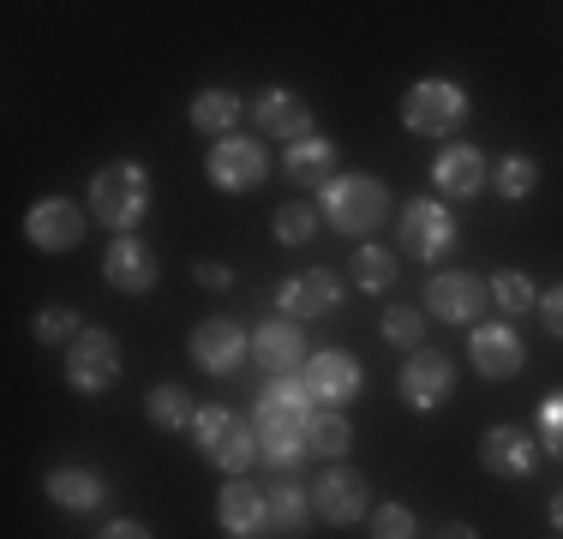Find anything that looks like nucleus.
Listing matches in <instances>:
<instances>
[{
	"label": "nucleus",
	"mask_w": 563,
	"mask_h": 539,
	"mask_svg": "<svg viewBox=\"0 0 563 539\" xmlns=\"http://www.w3.org/2000/svg\"><path fill=\"white\" fill-rule=\"evenodd\" d=\"M467 114H474V108H467V90L455 85V78H420V85L401 97V127L420 132V139H450Z\"/></svg>",
	"instance_id": "3"
},
{
	"label": "nucleus",
	"mask_w": 563,
	"mask_h": 539,
	"mask_svg": "<svg viewBox=\"0 0 563 539\" xmlns=\"http://www.w3.org/2000/svg\"><path fill=\"white\" fill-rule=\"evenodd\" d=\"M282 174H288L294 186H330L336 180V144L330 139H300V144H288V156H282Z\"/></svg>",
	"instance_id": "23"
},
{
	"label": "nucleus",
	"mask_w": 563,
	"mask_h": 539,
	"mask_svg": "<svg viewBox=\"0 0 563 539\" xmlns=\"http://www.w3.org/2000/svg\"><path fill=\"white\" fill-rule=\"evenodd\" d=\"M252 114H258V127L271 139H288V144L312 139V108H306V97H294V90H264Z\"/></svg>",
	"instance_id": "22"
},
{
	"label": "nucleus",
	"mask_w": 563,
	"mask_h": 539,
	"mask_svg": "<svg viewBox=\"0 0 563 539\" xmlns=\"http://www.w3.org/2000/svg\"><path fill=\"white\" fill-rule=\"evenodd\" d=\"M102 276H109V288H120V294H151L156 276H163V264H156V252L144 246L139 234H114V246L102 252Z\"/></svg>",
	"instance_id": "14"
},
{
	"label": "nucleus",
	"mask_w": 563,
	"mask_h": 539,
	"mask_svg": "<svg viewBox=\"0 0 563 539\" xmlns=\"http://www.w3.org/2000/svg\"><path fill=\"white\" fill-rule=\"evenodd\" d=\"M438 539H479V534H474V528H467V521H450V528H444V534H438Z\"/></svg>",
	"instance_id": "40"
},
{
	"label": "nucleus",
	"mask_w": 563,
	"mask_h": 539,
	"mask_svg": "<svg viewBox=\"0 0 563 539\" xmlns=\"http://www.w3.org/2000/svg\"><path fill=\"white\" fill-rule=\"evenodd\" d=\"M300 377H306V389H312V402H324V408H342V402L360 396V360L354 354H336V348L312 354Z\"/></svg>",
	"instance_id": "19"
},
{
	"label": "nucleus",
	"mask_w": 563,
	"mask_h": 539,
	"mask_svg": "<svg viewBox=\"0 0 563 539\" xmlns=\"http://www.w3.org/2000/svg\"><path fill=\"white\" fill-rule=\"evenodd\" d=\"M545 516H552V528L563 534V492H552V509H545Z\"/></svg>",
	"instance_id": "41"
},
{
	"label": "nucleus",
	"mask_w": 563,
	"mask_h": 539,
	"mask_svg": "<svg viewBox=\"0 0 563 539\" xmlns=\"http://www.w3.org/2000/svg\"><path fill=\"white\" fill-rule=\"evenodd\" d=\"M282 312L288 318H324V312H336L342 306V282L330 276V270H300V276H288L282 282Z\"/></svg>",
	"instance_id": "20"
},
{
	"label": "nucleus",
	"mask_w": 563,
	"mask_h": 539,
	"mask_svg": "<svg viewBox=\"0 0 563 539\" xmlns=\"http://www.w3.org/2000/svg\"><path fill=\"white\" fill-rule=\"evenodd\" d=\"M486 306H492V282H479L474 270H438L426 282V312L444 323H479Z\"/></svg>",
	"instance_id": "6"
},
{
	"label": "nucleus",
	"mask_w": 563,
	"mask_h": 539,
	"mask_svg": "<svg viewBox=\"0 0 563 539\" xmlns=\"http://www.w3.org/2000/svg\"><path fill=\"white\" fill-rule=\"evenodd\" d=\"M479 462L498 480H528L533 474V438L521 426H492L486 438H479Z\"/></svg>",
	"instance_id": "21"
},
{
	"label": "nucleus",
	"mask_w": 563,
	"mask_h": 539,
	"mask_svg": "<svg viewBox=\"0 0 563 539\" xmlns=\"http://www.w3.org/2000/svg\"><path fill=\"white\" fill-rule=\"evenodd\" d=\"M192 438H198V450H205V462H217L222 474H234V480L246 474L252 455H258V426H246L234 408H198Z\"/></svg>",
	"instance_id": "4"
},
{
	"label": "nucleus",
	"mask_w": 563,
	"mask_h": 539,
	"mask_svg": "<svg viewBox=\"0 0 563 539\" xmlns=\"http://www.w3.org/2000/svg\"><path fill=\"white\" fill-rule=\"evenodd\" d=\"M533 312H540V323H545V330H552L558 342H563V282L540 294V306H533Z\"/></svg>",
	"instance_id": "37"
},
{
	"label": "nucleus",
	"mask_w": 563,
	"mask_h": 539,
	"mask_svg": "<svg viewBox=\"0 0 563 539\" xmlns=\"http://www.w3.org/2000/svg\"><path fill=\"white\" fill-rule=\"evenodd\" d=\"M306 426H312V402H282L264 389L258 396V455L271 468H294L306 455Z\"/></svg>",
	"instance_id": "5"
},
{
	"label": "nucleus",
	"mask_w": 563,
	"mask_h": 539,
	"mask_svg": "<svg viewBox=\"0 0 563 539\" xmlns=\"http://www.w3.org/2000/svg\"><path fill=\"white\" fill-rule=\"evenodd\" d=\"M271 234L282 240V246H312V234H318V210H312V205H282V210H276V222H271Z\"/></svg>",
	"instance_id": "32"
},
{
	"label": "nucleus",
	"mask_w": 563,
	"mask_h": 539,
	"mask_svg": "<svg viewBox=\"0 0 563 539\" xmlns=\"http://www.w3.org/2000/svg\"><path fill=\"white\" fill-rule=\"evenodd\" d=\"M467 360H474L479 377H516L528 366V348H521L516 323H479L474 342H467Z\"/></svg>",
	"instance_id": "17"
},
{
	"label": "nucleus",
	"mask_w": 563,
	"mask_h": 539,
	"mask_svg": "<svg viewBox=\"0 0 563 539\" xmlns=\"http://www.w3.org/2000/svg\"><path fill=\"white\" fill-rule=\"evenodd\" d=\"M492 186H498V198L521 205V198H528L533 186H540V162L521 156V151H509V156H498V168H492Z\"/></svg>",
	"instance_id": "28"
},
{
	"label": "nucleus",
	"mask_w": 563,
	"mask_h": 539,
	"mask_svg": "<svg viewBox=\"0 0 563 539\" xmlns=\"http://www.w3.org/2000/svg\"><path fill=\"white\" fill-rule=\"evenodd\" d=\"M97 539H151V528H144V521H132V516H120V521H109Z\"/></svg>",
	"instance_id": "38"
},
{
	"label": "nucleus",
	"mask_w": 563,
	"mask_h": 539,
	"mask_svg": "<svg viewBox=\"0 0 563 539\" xmlns=\"http://www.w3.org/2000/svg\"><path fill=\"white\" fill-rule=\"evenodd\" d=\"M48 497H55L60 509H73V516H90V509H102V480L90 474V468H55V474H48V485H43Z\"/></svg>",
	"instance_id": "24"
},
{
	"label": "nucleus",
	"mask_w": 563,
	"mask_h": 539,
	"mask_svg": "<svg viewBox=\"0 0 563 539\" xmlns=\"http://www.w3.org/2000/svg\"><path fill=\"white\" fill-rule=\"evenodd\" d=\"M450 389H455V366L438 348L408 354V366H401V402H408L413 414H438L450 402Z\"/></svg>",
	"instance_id": "11"
},
{
	"label": "nucleus",
	"mask_w": 563,
	"mask_h": 539,
	"mask_svg": "<svg viewBox=\"0 0 563 539\" xmlns=\"http://www.w3.org/2000/svg\"><path fill=\"white\" fill-rule=\"evenodd\" d=\"M198 282L205 288H228V264H198Z\"/></svg>",
	"instance_id": "39"
},
{
	"label": "nucleus",
	"mask_w": 563,
	"mask_h": 539,
	"mask_svg": "<svg viewBox=\"0 0 563 539\" xmlns=\"http://www.w3.org/2000/svg\"><path fill=\"white\" fill-rule=\"evenodd\" d=\"M24 240L36 252H73L85 240V210L73 198H43V205H31V216H24Z\"/></svg>",
	"instance_id": "13"
},
{
	"label": "nucleus",
	"mask_w": 563,
	"mask_h": 539,
	"mask_svg": "<svg viewBox=\"0 0 563 539\" xmlns=\"http://www.w3.org/2000/svg\"><path fill=\"white\" fill-rule=\"evenodd\" d=\"M384 342L420 354V348H426V318L413 312V306H390V312H384Z\"/></svg>",
	"instance_id": "33"
},
{
	"label": "nucleus",
	"mask_w": 563,
	"mask_h": 539,
	"mask_svg": "<svg viewBox=\"0 0 563 539\" xmlns=\"http://www.w3.org/2000/svg\"><path fill=\"white\" fill-rule=\"evenodd\" d=\"M372 539H413V509L408 504H378L372 509Z\"/></svg>",
	"instance_id": "35"
},
{
	"label": "nucleus",
	"mask_w": 563,
	"mask_h": 539,
	"mask_svg": "<svg viewBox=\"0 0 563 539\" xmlns=\"http://www.w3.org/2000/svg\"><path fill=\"white\" fill-rule=\"evenodd\" d=\"M205 174L217 193H252V186H264V174H271V156H264L258 139H217L205 156Z\"/></svg>",
	"instance_id": "9"
},
{
	"label": "nucleus",
	"mask_w": 563,
	"mask_h": 539,
	"mask_svg": "<svg viewBox=\"0 0 563 539\" xmlns=\"http://www.w3.org/2000/svg\"><path fill=\"white\" fill-rule=\"evenodd\" d=\"M192 127L198 132H210V139H234V120H240V97L234 90H222V85H210V90H198L192 97Z\"/></svg>",
	"instance_id": "25"
},
{
	"label": "nucleus",
	"mask_w": 563,
	"mask_h": 539,
	"mask_svg": "<svg viewBox=\"0 0 563 539\" xmlns=\"http://www.w3.org/2000/svg\"><path fill=\"white\" fill-rule=\"evenodd\" d=\"M252 360H258V366L271 372V377L306 372V336H300V323H294V318L258 323V330H252Z\"/></svg>",
	"instance_id": "16"
},
{
	"label": "nucleus",
	"mask_w": 563,
	"mask_h": 539,
	"mask_svg": "<svg viewBox=\"0 0 563 539\" xmlns=\"http://www.w3.org/2000/svg\"><path fill=\"white\" fill-rule=\"evenodd\" d=\"M192 360L205 366L210 377H228V372H240L252 360V336L240 330L234 318H205L192 330Z\"/></svg>",
	"instance_id": "12"
},
{
	"label": "nucleus",
	"mask_w": 563,
	"mask_h": 539,
	"mask_svg": "<svg viewBox=\"0 0 563 539\" xmlns=\"http://www.w3.org/2000/svg\"><path fill=\"white\" fill-rule=\"evenodd\" d=\"M36 342H66L73 348L78 336H85V323H78V312H66V306H48V312H36Z\"/></svg>",
	"instance_id": "34"
},
{
	"label": "nucleus",
	"mask_w": 563,
	"mask_h": 539,
	"mask_svg": "<svg viewBox=\"0 0 563 539\" xmlns=\"http://www.w3.org/2000/svg\"><path fill=\"white\" fill-rule=\"evenodd\" d=\"M492 306H504V312H533V306H540V288H533V276H521V270H498V276H492Z\"/></svg>",
	"instance_id": "31"
},
{
	"label": "nucleus",
	"mask_w": 563,
	"mask_h": 539,
	"mask_svg": "<svg viewBox=\"0 0 563 539\" xmlns=\"http://www.w3.org/2000/svg\"><path fill=\"white\" fill-rule=\"evenodd\" d=\"M312 509L330 521V528H354V521H366L372 509V485L360 468H324V480L312 485Z\"/></svg>",
	"instance_id": "10"
},
{
	"label": "nucleus",
	"mask_w": 563,
	"mask_h": 539,
	"mask_svg": "<svg viewBox=\"0 0 563 539\" xmlns=\"http://www.w3.org/2000/svg\"><path fill=\"white\" fill-rule=\"evenodd\" d=\"M347 270H354V282H360L366 294H384V288H396V252H384V246H360V252H354V264H347Z\"/></svg>",
	"instance_id": "30"
},
{
	"label": "nucleus",
	"mask_w": 563,
	"mask_h": 539,
	"mask_svg": "<svg viewBox=\"0 0 563 539\" xmlns=\"http://www.w3.org/2000/svg\"><path fill=\"white\" fill-rule=\"evenodd\" d=\"M390 216V193H384V180H372V174H336V180L324 186V222L336 228V234H378V222Z\"/></svg>",
	"instance_id": "1"
},
{
	"label": "nucleus",
	"mask_w": 563,
	"mask_h": 539,
	"mask_svg": "<svg viewBox=\"0 0 563 539\" xmlns=\"http://www.w3.org/2000/svg\"><path fill=\"white\" fill-rule=\"evenodd\" d=\"M217 521H222V534H234V539H258L271 528V492L252 485V480H228L222 497H217Z\"/></svg>",
	"instance_id": "15"
},
{
	"label": "nucleus",
	"mask_w": 563,
	"mask_h": 539,
	"mask_svg": "<svg viewBox=\"0 0 563 539\" xmlns=\"http://www.w3.org/2000/svg\"><path fill=\"white\" fill-rule=\"evenodd\" d=\"M144 414H151V426H156V431H180V426H192V420H198L192 396H186L180 384H156L151 396H144Z\"/></svg>",
	"instance_id": "26"
},
{
	"label": "nucleus",
	"mask_w": 563,
	"mask_h": 539,
	"mask_svg": "<svg viewBox=\"0 0 563 539\" xmlns=\"http://www.w3.org/2000/svg\"><path fill=\"white\" fill-rule=\"evenodd\" d=\"M347 443H354V426L342 420L336 408H324V414H312V426H306V450H318V455H347Z\"/></svg>",
	"instance_id": "29"
},
{
	"label": "nucleus",
	"mask_w": 563,
	"mask_h": 539,
	"mask_svg": "<svg viewBox=\"0 0 563 539\" xmlns=\"http://www.w3.org/2000/svg\"><path fill=\"white\" fill-rule=\"evenodd\" d=\"M90 210H97V222H109L114 234H132V228L144 222V210H151V174H144L139 162L102 168L97 180H90Z\"/></svg>",
	"instance_id": "2"
},
{
	"label": "nucleus",
	"mask_w": 563,
	"mask_h": 539,
	"mask_svg": "<svg viewBox=\"0 0 563 539\" xmlns=\"http://www.w3.org/2000/svg\"><path fill=\"white\" fill-rule=\"evenodd\" d=\"M114 377H120V342L109 330H85L66 348V384L78 396H102V389H114Z\"/></svg>",
	"instance_id": "8"
},
{
	"label": "nucleus",
	"mask_w": 563,
	"mask_h": 539,
	"mask_svg": "<svg viewBox=\"0 0 563 539\" xmlns=\"http://www.w3.org/2000/svg\"><path fill=\"white\" fill-rule=\"evenodd\" d=\"M396 234H401V252H413L420 264H438L455 246V216H450V205H438V198H413V205L401 210Z\"/></svg>",
	"instance_id": "7"
},
{
	"label": "nucleus",
	"mask_w": 563,
	"mask_h": 539,
	"mask_svg": "<svg viewBox=\"0 0 563 539\" xmlns=\"http://www.w3.org/2000/svg\"><path fill=\"white\" fill-rule=\"evenodd\" d=\"M540 443L563 462V389H552V396L540 402Z\"/></svg>",
	"instance_id": "36"
},
{
	"label": "nucleus",
	"mask_w": 563,
	"mask_h": 539,
	"mask_svg": "<svg viewBox=\"0 0 563 539\" xmlns=\"http://www.w3.org/2000/svg\"><path fill=\"white\" fill-rule=\"evenodd\" d=\"M432 186L462 205V198H474V193H486V186H492V168H486V156H479L474 144H444L438 162H432Z\"/></svg>",
	"instance_id": "18"
},
{
	"label": "nucleus",
	"mask_w": 563,
	"mask_h": 539,
	"mask_svg": "<svg viewBox=\"0 0 563 539\" xmlns=\"http://www.w3.org/2000/svg\"><path fill=\"white\" fill-rule=\"evenodd\" d=\"M271 521H276V528H288V534H300L306 521H312V485L276 480L271 485Z\"/></svg>",
	"instance_id": "27"
}]
</instances>
